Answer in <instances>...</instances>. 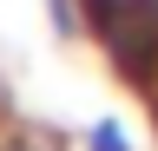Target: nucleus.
<instances>
[{
	"label": "nucleus",
	"mask_w": 158,
	"mask_h": 151,
	"mask_svg": "<svg viewBox=\"0 0 158 151\" xmlns=\"http://www.w3.org/2000/svg\"><path fill=\"white\" fill-rule=\"evenodd\" d=\"M86 33L132 92L158 85V0H79Z\"/></svg>",
	"instance_id": "obj_1"
},
{
	"label": "nucleus",
	"mask_w": 158,
	"mask_h": 151,
	"mask_svg": "<svg viewBox=\"0 0 158 151\" xmlns=\"http://www.w3.org/2000/svg\"><path fill=\"white\" fill-rule=\"evenodd\" d=\"M79 151H138V145H132V131L118 118H92L86 131H79Z\"/></svg>",
	"instance_id": "obj_2"
},
{
	"label": "nucleus",
	"mask_w": 158,
	"mask_h": 151,
	"mask_svg": "<svg viewBox=\"0 0 158 151\" xmlns=\"http://www.w3.org/2000/svg\"><path fill=\"white\" fill-rule=\"evenodd\" d=\"M46 20H53V33H59V40H79V33H86L79 0H46Z\"/></svg>",
	"instance_id": "obj_3"
}]
</instances>
